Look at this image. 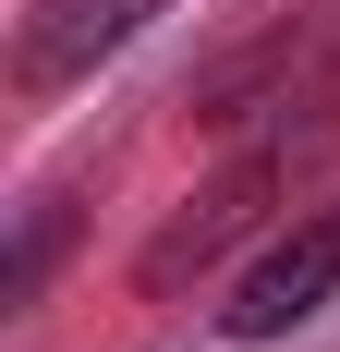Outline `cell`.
<instances>
[{"mask_svg":"<svg viewBox=\"0 0 340 352\" xmlns=\"http://www.w3.org/2000/svg\"><path fill=\"white\" fill-rule=\"evenodd\" d=\"M206 109L231 134H292V109H340V0H304L292 25H268L206 85Z\"/></svg>","mask_w":340,"mask_h":352,"instance_id":"6da1fadb","label":"cell"},{"mask_svg":"<svg viewBox=\"0 0 340 352\" xmlns=\"http://www.w3.org/2000/svg\"><path fill=\"white\" fill-rule=\"evenodd\" d=\"M328 292H340V219H304V231H279V243L231 280L219 328H231V340H279V328H304Z\"/></svg>","mask_w":340,"mask_h":352,"instance_id":"3957f363","label":"cell"},{"mask_svg":"<svg viewBox=\"0 0 340 352\" xmlns=\"http://www.w3.org/2000/svg\"><path fill=\"white\" fill-rule=\"evenodd\" d=\"M279 170H292V134H268V146H243L231 170H219V182L195 195V207H182V219L158 231V243H146V292H182V280L206 267V255L231 243V231H255V207L279 195Z\"/></svg>","mask_w":340,"mask_h":352,"instance_id":"7a4b0ae2","label":"cell"},{"mask_svg":"<svg viewBox=\"0 0 340 352\" xmlns=\"http://www.w3.org/2000/svg\"><path fill=\"white\" fill-rule=\"evenodd\" d=\"M146 12H170V0H36V12H25V85H61V73H85L98 49H122Z\"/></svg>","mask_w":340,"mask_h":352,"instance_id":"277c9868","label":"cell"}]
</instances>
